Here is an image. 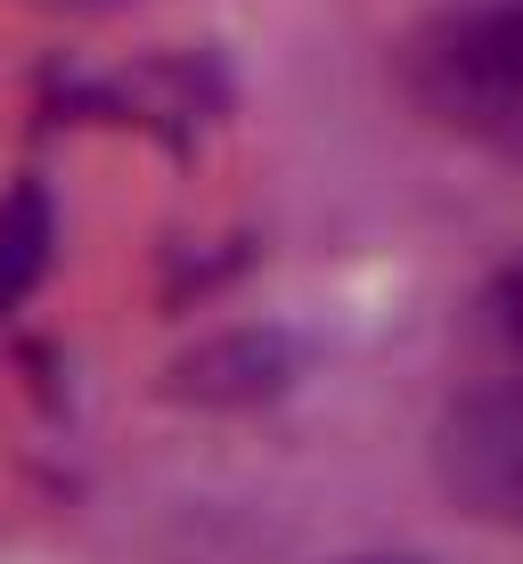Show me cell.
Returning a JSON list of instances; mask_svg holds the SVG:
<instances>
[{
  "instance_id": "obj_1",
  "label": "cell",
  "mask_w": 523,
  "mask_h": 564,
  "mask_svg": "<svg viewBox=\"0 0 523 564\" xmlns=\"http://www.w3.org/2000/svg\"><path fill=\"white\" fill-rule=\"evenodd\" d=\"M401 83L442 131L523 164V0H475L442 9L410 33Z\"/></svg>"
},
{
  "instance_id": "obj_2",
  "label": "cell",
  "mask_w": 523,
  "mask_h": 564,
  "mask_svg": "<svg viewBox=\"0 0 523 564\" xmlns=\"http://www.w3.org/2000/svg\"><path fill=\"white\" fill-rule=\"evenodd\" d=\"M458 491L482 516H523V410H475L450 434Z\"/></svg>"
},
{
  "instance_id": "obj_3",
  "label": "cell",
  "mask_w": 523,
  "mask_h": 564,
  "mask_svg": "<svg viewBox=\"0 0 523 564\" xmlns=\"http://www.w3.org/2000/svg\"><path fill=\"white\" fill-rule=\"evenodd\" d=\"M42 270H50V205H42V188H9L0 197V311Z\"/></svg>"
},
{
  "instance_id": "obj_4",
  "label": "cell",
  "mask_w": 523,
  "mask_h": 564,
  "mask_svg": "<svg viewBox=\"0 0 523 564\" xmlns=\"http://www.w3.org/2000/svg\"><path fill=\"white\" fill-rule=\"evenodd\" d=\"M491 303H499V327H508V336L523 344V262L508 270V279H499V295H491Z\"/></svg>"
},
{
  "instance_id": "obj_5",
  "label": "cell",
  "mask_w": 523,
  "mask_h": 564,
  "mask_svg": "<svg viewBox=\"0 0 523 564\" xmlns=\"http://www.w3.org/2000/svg\"><path fill=\"white\" fill-rule=\"evenodd\" d=\"M352 564H410V556H352Z\"/></svg>"
}]
</instances>
